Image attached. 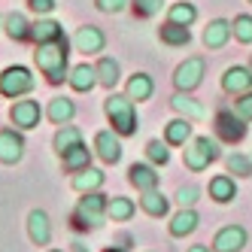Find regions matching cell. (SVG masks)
<instances>
[{"instance_id":"1","label":"cell","mask_w":252,"mask_h":252,"mask_svg":"<svg viewBox=\"0 0 252 252\" xmlns=\"http://www.w3.org/2000/svg\"><path fill=\"white\" fill-rule=\"evenodd\" d=\"M33 64L49 85H61L70 76V40L61 37L55 43H40L33 49Z\"/></svg>"},{"instance_id":"2","label":"cell","mask_w":252,"mask_h":252,"mask_svg":"<svg viewBox=\"0 0 252 252\" xmlns=\"http://www.w3.org/2000/svg\"><path fill=\"white\" fill-rule=\"evenodd\" d=\"M103 113H106V119H110L113 131H116L119 137H131V134H137L140 122H137L134 100H131L128 94H116V92H110V97L103 100Z\"/></svg>"},{"instance_id":"3","label":"cell","mask_w":252,"mask_h":252,"mask_svg":"<svg viewBox=\"0 0 252 252\" xmlns=\"http://www.w3.org/2000/svg\"><path fill=\"white\" fill-rule=\"evenodd\" d=\"M106 207H110V197L100 191H88L79 197V204L73 210V222L76 228H100L110 216H106Z\"/></svg>"},{"instance_id":"4","label":"cell","mask_w":252,"mask_h":252,"mask_svg":"<svg viewBox=\"0 0 252 252\" xmlns=\"http://www.w3.org/2000/svg\"><path fill=\"white\" fill-rule=\"evenodd\" d=\"M219 158H222V149H219V143H216L213 137H191L186 143V149H183L186 167L194 170V173L207 170L213 161H219Z\"/></svg>"},{"instance_id":"5","label":"cell","mask_w":252,"mask_h":252,"mask_svg":"<svg viewBox=\"0 0 252 252\" xmlns=\"http://www.w3.org/2000/svg\"><path fill=\"white\" fill-rule=\"evenodd\" d=\"M33 85H37V79L25 64H9L6 70H0V97L19 100L33 92Z\"/></svg>"},{"instance_id":"6","label":"cell","mask_w":252,"mask_h":252,"mask_svg":"<svg viewBox=\"0 0 252 252\" xmlns=\"http://www.w3.org/2000/svg\"><path fill=\"white\" fill-rule=\"evenodd\" d=\"M204 70H207V61L204 58H186L183 64L173 70L176 92H194V88L204 82Z\"/></svg>"},{"instance_id":"7","label":"cell","mask_w":252,"mask_h":252,"mask_svg":"<svg viewBox=\"0 0 252 252\" xmlns=\"http://www.w3.org/2000/svg\"><path fill=\"white\" fill-rule=\"evenodd\" d=\"M216 134H219V140H225V143H240L243 137H246V119H240L234 110H219L216 113Z\"/></svg>"},{"instance_id":"8","label":"cell","mask_w":252,"mask_h":252,"mask_svg":"<svg viewBox=\"0 0 252 252\" xmlns=\"http://www.w3.org/2000/svg\"><path fill=\"white\" fill-rule=\"evenodd\" d=\"M43 116H46V110H40V103H37V100H22V97H19V100L9 106V122H12L19 131L37 128Z\"/></svg>"},{"instance_id":"9","label":"cell","mask_w":252,"mask_h":252,"mask_svg":"<svg viewBox=\"0 0 252 252\" xmlns=\"http://www.w3.org/2000/svg\"><path fill=\"white\" fill-rule=\"evenodd\" d=\"M25 158V137L19 128L0 131V164H19Z\"/></svg>"},{"instance_id":"10","label":"cell","mask_w":252,"mask_h":252,"mask_svg":"<svg viewBox=\"0 0 252 252\" xmlns=\"http://www.w3.org/2000/svg\"><path fill=\"white\" fill-rule=\"evenodd\" d=\"M222 92L231 97H240V94L252 92V67H240V64L228 67L225 76H222Z\"/></svg>"},{"instance_id":"11","label":"cell","mask_w":252,"mask_h":252,"mask_svg":"<svg viewBox=\"0 0 252 252\" xmlns=\"http://www.w3.org/2000/svg\"><path fill=\"white\" fill-rule=\"evenodd\" d=\"M106 46V37L97 25H82L76 33H73V49L82 52V55H97Z\"/></svg>"},{"instance_id":"12","label":"cell","mask_w":252,"mask_h":252,"mask_svg":"<svg viewBox=\"0 0 252 252\" xmlns=\"http://www.w3.org/2000/svg\"><path fill=\"white\" fill-rule=\"evenodd\" d=\"M94 152L103 164H119L122 161V143H119V134L110 128V131H97L94 134Z\"/></svg>"},{"instance_id":"13","label":"cell","mask_w":252,"mask_h":252,"mask_svg":"<svg viewBox=\"0 0 252 252\" xmlns=\"http://www.w3.org/2000/svg\"><path fill=\"white\" fill-rule=\"evenodd\" d=\"M246 246V228L240 225H225L213 237V252H240Z\"/></svg>"},{"instance_id":"14","label":"cell","mask_w":252,"mask_h":252,"mask_svg":"<svg viewBox=\"0 0 252 252\" xmlns=\"http://www.w3.org/2000/svg\"><path fill=\"white\" fill-rule=\"evenodd\" d=\"M28 237H31L33 246H49V240H52V222H49L46 210H31L28 213Z\"/></svg>"},{"instance_id":"15","label":"cell","mask_w":252,"mask_h":252,"mask_svg":"<svg viewBox=\"0 0 252 252\" xmlns=\"http://www.w3.org/2000/svg\"><path fill=\"white\" fill-rule=\"evenodd\" d=\"M67 85L73 88V92H79V94H85V92H92L94 85H100V79H97V67L94 64H76V67H70V76H67Z\"/></svg>"},{"instance_id":"16","label":"cell","mask_w":252,"mask_h":252,"mask_svg":"<svg viewBox=\"0 0 252 252\" xmlns=\"http://www.w3.org/2000/svg\"><path fill=\"white\" fill-rule=\"evenodd\" d=\"M170 110L176 113V116H186V119H191V122H201V119H207V110H204V103H197L189 92H176L173 97H170Z\"/></svg>"},{"instance_id":"17","label":"cell","mask_w":252,"mask_h":252,"mask_svg":"<svg viewBox=\"0 0 252 252\" xmlns=\"http://www.w3.org/2000/svg\"><path fill=\"white\" fill-rule=\"evenodd\" d=\"M73 116H76V103L70 97H52L49 106H46V119L52 125H58V128H61V125H70Z\"/></svg>"},{"instance_id":"18","label":"cell","mask_w":252,"mask_h":252,"mask_svg":"<svg viewBox=\"0 0 252 252\" xmlns=\"http://www.w3.org/2000/svg\"><path fill=\"white\" fill-rule=\"evenodd\" d=\"M103 179H106V176H103V170H97V167H85V170L73 173V179H70V189H73V191H79V194L100 191Z\"/></svg>"},{"instance_id":"19","label":"cell","mask_w":252,"mask_h":252,"mask_svg":"<svg viewBox=\"0 0 252 252\" xmlns=\"http://www.w3.org/2000/svg\"><path fill=\"white\" fill-rule=\"evenodd\" d=\"M64 37V28L58 25V22H52V19H46V15H40L37 22L31 25V40L33 43H55V40H61Z\"/></svg>"},{"instance_id":"20","label":"cell","mask_w":252,"mask_h":252,"mask_svg":"<svg viewBox=\"0 0 252 252\" xmlns=\"http://www.w3.org/2000/svg\"><path fill=\"white\" fill-rule=\"evenodd\" d=\"M61 167H64L67 173H79V170H85V167H92V149H88L85 143H76L73 149H67V152L61 155Z\"/></svg>"},{"instance_id":"21","label":"cell","mask_w":252,"mask_h":252,"mask_svg":"<svg viewBox=\"0 0 252 252\" xmlns=\"http://www.w3.org/2000/svg\"><path fill=\"white\" fill-rule=\"evenodd\" d=\"M231 33H234L231 22H225V19H213V22L204 28V46H207V49H222V46L231 40Z\"/></svg>"},{"instance_id":"22","label":"cell","mask_w":252,"mask_h":252,"mask_svg":"<svg viewBox=\"0 0 252 252\" xmlns=\"http://www.w3.org/2000/svg\"><path fill=\"white\" fill-rule=\"evenodd\" d=\"M152 92H155V82H152L149 73H134V76H128V82H125V94L131 100H137V103L149 100Z\"/></svg>"},{"instance_id":"23","label":"cell","mask_w":252,"mask_h":252,"mask_svg":"<svg viewBox=\"0 0 252 252\" xmlns=\"http://www.w3.org/2000/svg\"><path fill=\"white\" fill-rule=\"evenodd\" d=\"M3 31H6V37L12 43L31 40V22H28L25 12H9V15H3Z\"/></svg>"},{"instance_id":"24","label":"cell","mask_w":252,"mask_h":252,"mask_svg":"<svg viewBox=\"0 0 252 252\" xmlns=\"http://www.w3.org/2000/svg\"><path fill=\"white\" fill-rule=\"evenodd\" d=\"M128 179H131V186L137 191H152V189H158V173H155L152 164H131Z\"/></svg>"},{"instance_id":"25","label":"cell","mask_w":252,"mask_h":252,"mask_svg":"<svg viewBox=\"0 0 252 252\" xmlns=\"http://www.w3.org/2000/svg\"><path fill=\"white\" fill-rule=\"evenodd\" d=\"M140 207H143V213L146 216H152V219H164V216L170 213V201L164 194H161L158 189H152V191H143V197H140Z\"/></svg>"},{"instance_id":"26","label":"cell","mask_w":252,"mask_h":252,"mask_svg":"<svg viewBox=\"0 0 252 252\" xmlns=\"http://www.w3.org/2000/svg\"><path fill=\"white\" fill-rule=\"evenodd\" d=\"M197 213L194 207H179V213L170 219V237H186V234H191L197 228Z\"/></svg>"},{"instance_id":"27","label":"cell","mask_w":252,"mask_h":252,"mask_svg":"<svg viewBox=\"0 0 252 252\" xmlns=\"http://www.w3.org/2000/svg\"><path fill=\"white\" fill-rule=\"evenodd\" d=\"M191 137H194V134H191V119L179 116V119L167 122V128H164V140L170 143V146H186Z\"/></svg>"},{"instance_id":"28","label":"cell","mask_w":252,"mask_h":252,"mask_svg":"<svg viewBox=\"0 0 252 252\" xmlns=\"http://www.w3.org/2000/svg\"><path fill=\"white\" fill-rule=\"evenodd\" d=\"M158 37L164 46H189L191 43V31L186 25H176V22H164L158 28Z\"/></svg>"},{"instance_id":"29","label":"cell","mask_w":252,"mask_h":252,"mask_svg":"<svg viewBox=\"0 0 252 252\" xmlns=\"http://www.w3.org/2000/svg\"><path fill=\"white\" fill-rule=\"evenodd\" d=\"M76 143H82V131L73 128V125H61V128L55 131V137H52V149H55L58 155H64L67 149H73Z\"/></svg>"},{"instance_id":"30","label":"cell","mask_w":252,"mask_h":252,"mask_svg":"<svg viewBox=\"0 0 252 252\" xmlns=\"http://www.w3.org/2000/svg\"><path fill=\"white\" fill-rule=\"evenodd\" d=\"M210 197L216 204H228L237 197V186H234L231 176H213L210 179Z\"/></svg>"},{"instance_id":"31","label":"cell","mask_w":252,"mask_h":252,"mask_svg":"<svg viewBox=\"0 0 252 252\" xmlns=\"http://www.w3.org/2000/svg\"><path fill=\"white\" fill-rule=\"evenodd\" d=\"M94 67H97V79H100L103 88H110V92H113V88L122 82V67H119L116 58H100Z\"/></svg>"},{"instance_id":"32","label":"cell","mask_w":252,"mask_h":252,"mask_svg":"<svg viewBox=\"0 0 252 252\" xmlns=\"http://www.w3.org/2000/svg\"><path fill=\"white\" fill-rule=\"evenodd\" d=\"M134 201L131 197H122V194H116V197H110V207H106V216H110L113 222H128L131 216H134Z\"/></svg>"},{"instance_id":"33","label":"cell","mask_w":252,"mask_h":252,"mask_svg":"<svg viewBox=\"0 0 252 252\" xmlns=\"http://www.w3.org/2000/svg\"><path fill=\"white\" fill-rule=\"evenodd\" d=\"M167 22H176V25L191 28V25L197 22V9H194V3H173L170 12H167Z\"/></svg>"},{"instance_id":"34","label":"cell","mask_w":252,"mask_h":252,"mask_svg":"<svg viewBox=\"0 0 252 252\" xmlns=\"http://www.w3.org/2000/svg\"><path fill=\"white\" fill-rule=\"evenodd\" d=\"M167 146H170L167 140H149L146 143V158L152 161L155 167H164L167 161H170V149Z\"/></svg>"},{"instance_id":"35","label":"cell","mask_w":252,"mask_h":252,"mask_svg":"<svg viewBox=\"0 0 252 252\" xmlns=\"http://www.w3.org/2000/svg\"><path fill=\"white\" fill-rule=\"evenodd\" d=\"M225 167L234 176H252V158L249 155H240V152H231L225 158Z\"/></svg>"},{"instance_id":"36","label":"cell","mask_w":252,"mask_h":252,"mask_svg":"<svg viewBox=\"0 0 252 252\" xmlns=\"http://www.w3.org/2000/svg\"><path fill=\"white\" fill-rule=\"evenodd\" d=\"M231 28H234V40L237 43H243V46H249L252 43V15H237V19L231 22Z\"/></svg>"},{"instance_id":"37","label":"cell","mask_w":252,"mask_h":252,"mask_svg":"<svg viewBox=\"0 0 252 252\" xmlns=\"http://www.w3.org/2000/svg\"><path fill=\"white\" fill-rule=\"evenodd\" d=\"M161 6H164V0H131V9L137 19H152L155 12H161Z\"/></svg>"},{"instance_id":"38","label":"cell","mask_w":252,"mask_h":252,"mask_svg":"<svg viewBox=\"0 0 252 252\" xmlns=\"http://www.w3.org/2000/svg\"><path fill=\"white\" fill-rule=\"evenodd\" d=\"M197 197H201V189L191 186V183L176 189V204H179V207H194V204H197Z\"/></svg>"},{"instance_id":"39","label":"cell","mask_w":252,"mask_h":252,"mask_svg":"<svg viewBox=\"0 0 252 252\" xmlns=\"http://www.w3.org/2000/svg\"><path fill=\"white\" fill-rule=\"evenodd\" d=\"M234 113L240 119H246V122H252V92H246V94H240L234 100Z\"/></svg>"},{"instance_id":"40","label":"cell","mask_w":252,"mask_h":252,"mask_svg":"<svg viewBox=\"0 0 252 252\" xmlns=\"http://www.w3.org/2000/svg\"><path fill=\"white\" fill-rule=\"evenodd\" d=\"M94 6H97L100 12L116 15V12H122V9H128V6H131V0H94Z\"/></svg>"},{"instance_id":"41","label":"cell","mask_w":252,"mask_h":252,"mask_svg":"<svg viewBox=\"0 0 252 252\" xmlns=\"http://www.w3.org/2000/svg\"><path fill=\"white\" fill-rule=\"evenodd\" d=\"M28 9L37 12V15H49L55 9V0H28Z\"/></svg>"},{"instance_id":"42","label":"cell","mask_w":252,"mask_h":252,"mask_svg":"<svg viewBox=\"0 0 252 252\" xmlns=\"http://www.w3.org/2000/svg\"><path fill=\"white\" fill-rule=\"evenodd\" d=\"M189 252H213V246H204V243H197V246H189Z\"/></svg>"},{"instance_id":"43","label":"cell","mask_w":252,"mask_h":252,"mask_svg":"<svg viewBox=\"0 0 252 252\" xmlns=\"http://www.w3.org/2000/svg\"><path fill=\"white\" fill-rule=\"evenodd\" d=\"M103 252H125V249H116V246H110V249H103Z\"/></svg>"},{"instance_id":"44","label":"cell","mask_w":252,"mask_h":252,"mask_svg":"<svg viewBox=\"0 0 252 252\" xmlns=\"http://www.w3.org/2000/svg\"><path fill=\"white\" fill-rule=\"evenodd\" d=\"M76 252H88V249H85V246H76Z\"/></svg>"},{"instance_id":"45","label":"cell","mask_w":252,"mask_h":252,"mask_svg":"<svg viewBox=\"0 0 252 252\" xmlns=\"http://www.w3.org/2000/svg\"><path fill=\"white\" fill-rule=\"evenodd\" d=\"M0 28H3V15H0Z\"/></svg>"},{"instance_id":"46","label":"cell","mask_w":252,"mask_h":252,"mask_svg":"<svg viewBox=\"0 0 252 252\" xmlns=\"http://www.w3.org/2000/svg\"><path fill=\"white\" fill-rule=\"evenodd\" d=\"M49 252H61V249H49Z\"/></svg>"},{"instance_id":"47","label":"cell","mask_w":252,"mask_h":252,"mask_svg":"<svg viewBox=\"0 0 252 252\" xmlns=\"http://www.w3.org/2000/svg\"><path fill=\"white\" fill-rule=\"evenodd\" d=\"M249 158H252V152H249Z\"/></svg>"},{"instance_id":"48","label":"cell","mask_w":252,"mask_h":252,"mask_svg":"<svg viewBox=\"0 0 252 252\" xmlns=\"http://www.w3.org/2000/svg\"><path fill=\"white\" fill-rule=\"evenodd\" d=\"M249 67H252V61H249Z\"/></svg>"},{"instance_id":"49","label":"cell","mask_w":252,"mask_h":252,"mask_svg":"<svg viewBox=\"0 0 252 252\" xmlns=\"http://www.w3.org/2000/svg\"><path fill=\"white\" fill-rule=\"evenodd\" d=\"M249 3H252V0H249Z\"/></svg>"}]
</instances>
